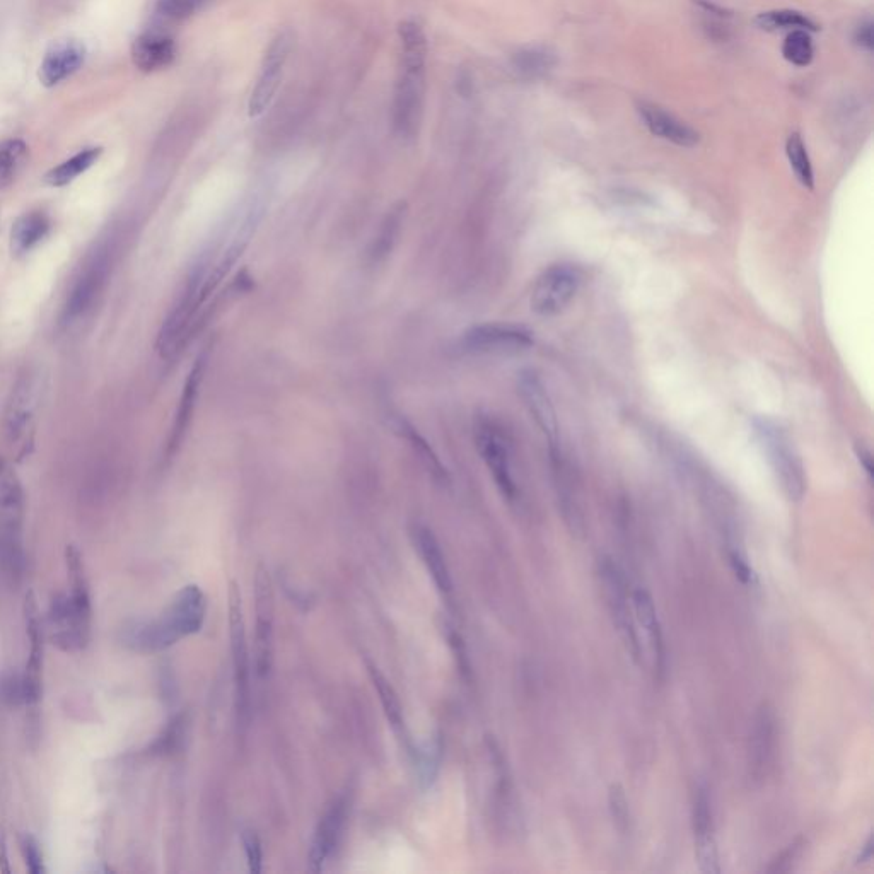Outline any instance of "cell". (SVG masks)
<instances>
[{
  "label": "cell",
  "mask_w": 874,
  "mask_h": 874,
  "mask_svg": "<svg viewBox=\"0 0 874 874\" xmlns=\"http://www.w3.org/2000/svg\"><path fill=\"white\" fill-rule=\"evenodd\" d=\"M786 154L787 161L791 164V169H793V173L798 178L799 183L803 187L813 190V187H815L813 164H811L805 140H803V137L798 132L789 135V139L786 142Z\"/></svg>",
  "instance_id": "31"
},
{
  "label": "cell",
  "mask_w": 874,
  "mask_h": 874,
  "mask_svg": "<svg viewBox=\"0 0 874 874\" xmlns=\"http://www.w3.org/2000/svg\"><path fill=\"white\" fill-rule=\"evenodd\" d=\"M21 847H23L24 861H26L28 871L33 874L43 873L45 871V868H43V854H41L40 844L36 842L35 837L24 835Z\"/></svg>",
  "instance_id": "40"
},
{
  "label": "cell",
  "mask_w": 874,
  "mask_h": 874,
  "mask_svg": "<svg viewBox=\"0 0 874 874\" xmlns=\"http://www.w3.org/2000/svg\"><path fill=\"white\" fill-rule=\"evenodd\" d=\"M207 613L204 591L188 584L176 593L158 620L137 622L125 630V642L139 653H159L202 629Z\"/></svg>",
  "instance_id": "1"
},
{
  "label": "cell",
  "mask_w": 874,
  "mask_h": 874,
  "mask_svg": "<svg viewBox=\"0 0 874 874\" xmlns=\"http://www.w3.org/2000/svg\"><path fill=\"white\" fill-rule=\"evenodd\" d=\"M729 562H731V567H733V571H735L736 577L740 579L741 583H752V569H750L745 557L738 550H731L729 552Z\"/></svg>",
  "instance_id": "41"
},
{
  "label": "cell",
  "mask_w": 874,
  "mask_h": 874,
  "mask_svg": "<svg viewBox=\"0 0 874 874\" xmlns=\"http://www.w3.org/2000/svg\"><path fill=\"white\" fill-rule=\"evenodd\" d=\"M255 647L253 665L258 678L269 676L274 663V589L269 571L260 566L255 574Z\"/></svg>",
  "instance_id": "9"
},
{
  "label": "cell",
  "mask_w": 874,
  "mask_h": 874,
  "mask_svg": "<svg viewBox=\"0 0 874 874\" xmlns=\"http://www.w3.org/2000/svg\"><path fill=\"white\" fill-rule=\"evenodd\" d=\"M535 344L533 333L511 323H485L472 327L461 337V347L468 352L509 354L530 349Z\"/></svg>",
  "instance_id": "13"
},
{
  "label": "cell",
  "mask_w": 874,
  "mask_h": 874,
  "mask_svg": "<svg viewBox=\"0 0 874 874\" xmlns=\"http://www.w3.org/2000/svg\"><path fill=\"white\" fill-rule=\"evenodd\" d=\"M241 840H243L246 861H248V868H250L251 873H262V842H260V839H258V835L255 834V832H251V830H246V832H243V837H241Z\"/></svg>",
  "instance_id": "37"
},
{
  "label": "cell",
  "mask_w": 874,
  "mask_h": 874,
  "mask_svg": "<svg viewBox=\"0 0 874 874\" xmlns=\"http://www.w3.org/2000/svg\"><path fill=\"white\" fill-rule=\"evenodd\" d=\"M856 453L857 458L861 461V465H863L864 470L868 473V477H873V455H871V451L868 448H864V446H857Z\"/></svg>",
  "instance_id": "43"
},
{
  "label": "cell",
  "mask_w": 874,
  "mask_h": 874,
  "mask_svg": "<svg viewBox=\"0 0 874 874\" xmlns=\"http://www.w3.org/2000/svg\"><path fill=\"white\" fill-rule=\"evenodd\" d=\"M598 574H600L606 605L610 610V617H612L618 636L624 642L630 658L639 663L642 656L641 639L637 634L632 596H629V583L625 579L624 571L620 569L615 560L603 557L598 564Z\"/></svg>",
  "instance_id": "4"
},
{
  "label": "cell",
  "mask_w": 874,
  "mask_h": 874,
  "mask_svg": "<svg viewBox=\"0 0 874 874\" xmlns=\"http://www.w3.org/2000/svg\"><path fill=\"white\" fill-rule=\"evenodd\" d=\"M38 385L30 371L21 374L12 388L6 408V436L11 448L24 456L35 439Z\"/></svg>",
  "instance_id": "6"
},
{
  "label": "cell",
  "mask_w": 874,
  "mask_h": 874,
  "mask_svg": "<svg viewBox=\"0 0 874 874\" xmlns=\"http://www.w3.org/2000/svg\"><path fill=\"white\" fill-rule=\"evenodd\" d=\"M692 822H694L695 859L700 871L706 874L721 873L711 796L706 787H699V791L695 794Z\"/></svg>",
  "instance_id": "15"
},
{
  "label": "cell",
  "mask_w": 874,
  "mask_h": 874,
  "mask_svg": "<svg viewBox=\"0 0 874 874\" xmlns=\"http://www.w3.org/2000/svg\"><path fill=\"white\" fill-rule=\"evenodd\" d=\"M414 540L420 557L424 560L427 571H429L432 581L436 584V588L441 591V595H451V591H453L451 574H449L446 557H444L443 550H441V545L437 542L436 535L427 526L415 525Z\"/></svg>",
  "instance_id": "24"
},
{
  "label": "cell",
  "mask_w": 874,
  "mask_h": 874,
  "mask_svg": "<svg viewBox=\"0 0 874 874\" xmlns=\"http://www.w3.org/2000/svg\"><path fill=\"white\" fill-rule=\"evenodd\" d=\"M24 615H26V629H28V637H30V658H28L26 670L21 678V690H23L24 706L28 707V711L33 714V717H36L41 699L43 625H41L40 610H38L33 593L26 595Z\"/></svg>",
  "instance_id": "14"
},
{
  "label": "cell",
  "mask_w": 874,
  "mask_h": 874,
  "mask_svg": "<svg viewBox=\"0 0 874 874\" xmlns=\"http://www.w3.org/2000/svg\"><path fill=\"white\" fill-rule=\"evenodd\" d=\"M518 390L528 412L547 439L552 463H557V461L562 460L559 422H557L554 403L550 400V395L545 390L542 379L535 371H523L519 374Z\"/></svg>",
  "instance_id": "12"
},
{
  "label": "cell",
  "mask_w": 874,
  "mask_h": 874,
  "mask_svg": "<svg viewBox=\"0 0 874 874\" xmlns=\"http://www.w3.org/2000/svg\"><path fill=\"white\" fill-rule=\"evenodd\" d=\"M854 41H856L857 47L863 48L866 52H871V50H873L874 35L873 21H871V19H868V21H864V23L857 26L856 33H854Z\"/></svg>",
  "instance_id": "42"
},
{
  "label": "cell",
  "mask_w": 874,
  "mask_h": 874,
  "mask_svg": "<svg viewBox=\"0 0 874 874\" xmlns=\"http://www.w3.org/2000/svg\"><path fill=\"white\" fill-rule=\"evenodd\" d=\"M393 427H395V431H397L400 436L407 439L408 444H410L412 449H414L415 455L419 456L420 461L426 465L427 470H429V473L434 477V480L439 482V484H448V472H446L443 463L439 461L436 453H434V449L429 446V443L424 439V436H422V434H420V432L417 431V429H415L407 419H403L400 415H397L395 420H393Z\"/></svg>",
  "instance_id": "26"
},
{
  "label": "cell",
  "mask_w": 874,
  "mask_h": 874,
  "mask_svg": "<svg viewBox=\"0 0 874 874\" xmlns=\"http://www.w3.org/2000/svg\"><path fill=\"white\" fill-rule=\"evenodd\" d=\"M758 28L764 31H779V30H805L808 33L818 31V24L813 19L808 18L806 14L793 9H779V11L762 12L755 19Z\"/></svg>",
  "instance_id": "30"
},
{
  "label": "cell",
  "mask_w": 874,
  "mask_h": 874,
  "mask_svg": "<svg viewBox=\"0 0 874 874\" xmlns=\"http://www.w3.org/2000/svg\"><path fill=\"white\" fill-rule=\"evenodd\" d=\"M753 429L787 499L801 501L806 494V472L791 437L777 422L764 417L753 420Z\"/></svg>",
  "instance_id": "2"
},
{
  "label": "cell",
  "mask_w": 874,
  "mask_h": 874,
  "mask_svg": "<svg viewBox=\"0 0 874 874\" xmlns=\"http://www.w3.org/2000/svg\"><path fill=\"white\" fill-rule=\"evenodd\" d=\"M426 96V65L398 64L393 100V127L403 139L419 132Z\"/></svg>",
  "instance_id": "7"
},
{
  "label": "cell",
  "mask_w": 874,
  "mask_h": 874,
  "mask_svg": "<svg viewBox=\"0 0 874 874\" xmlns=\"http://www.w3.org/2000/svg\"><path fill=\"white\" fill-rule=\"evenodd\" d=\"M30 149L19 139L0 142V190L11 187L28 163Z\"/></svg>",
  "instance_id": "29"
},
{
  "label": "cell",
  "mask_w": 874,
  "mask_h": 874,
  "mask_svg": "<svg viewBox=\"0 0 874 874\" xmlns=\"http://www.w3.org/2000/svg\"><path fill=\"white\" fill-rule=\"evenodd\" d=\"M782 55L789 64L796 65V67L810 65L815 57V47H813L810 33L805 30L791 31L782 43Z\"/></svg>",
  "instance_id": "33"
},
{
  "label": "cell",
  "mask_w": 874,
  "mask_h": 874,
  "mask_svg": "<svg viewBox=\"0 0 874 874\" xmlns=\"http://www.w3.org/2000/svg\"><path fill=\"white\" fill-rule=\"evenodd\" d=\"M345 816H347V799L338 798L316 827L311 849H309V871L320 873L327 863L328 857L337 845L338 837L342 834Z\"/></svg>",
  "instance_id": "19"
},
{
  "label": "cell",
  "mask_w": 874,
  "mask_h": 874,
  "mask_svg": "<svg viewBox=\"0 0 874 874\" xmlns=\"http://www.w3.org/2000/svg\"><path fill=\"white\" fill-rule=\"evenodd\" d=\"M175 59V40L164 33L149 31L137 36L132 43V62L142 72L166 69L175 62Z\"/></svg>",
  "instance_id": "21"
},
{
  "label": "cell",
  "mask_w": 874,
  "mask_h": 874,
  "mask_svg": "<svg viewBox=\"0 0 874 874\" xmlns=\"http://www.w3.org/2000/svg\"><path fill=\"white\" fill-rule=\"evenodd\" d=\"M608 805L612 811L613 823L620 834H627L630 825L629 801L625 798L624 789L613 784L608 793Z\"/></svg>",
  "instance_id": "36"
},
{
  "label": "cell",
  "mask_w": 874,
  "mask_h": 874,
  "mask_svg": "<svg viewBox=\"0 0 874 874\" xmlns=\"http://www.w3.org/2000/svg\"><path fill=\"white\" fill-rule=\"evenodd\" d=\"M292 36L289 31H282L270 41L269 48L263 55L260 72H258L255 86L251 89L250 101H248V115L250 118L262 117L274 103L280 82L284 77L287 59L291 53Z\"/></svg>",
  "instance_id": "8"
},
{
  "label": "cell",
  "mask_w": 874,
  "mask_h": 874,
  "mask_svg": "<svg viewBox=\"0 0 874 874\" xmlns=\"http://www.w3.org/2000/svg\"><path fill=\"white\" fill-rule=\"evenodd\" d=\"M229 637L233 653L234 697L238 726L246 728L250 721L251 665L250 651L246 642L245 617L238 584H229Z\"/></svg>",
  "instance_id": "5"
},
{
  "label": "cell",
  "mask_w": 874,
  "mask_h": 874,
  "mask_svg": "<svg viewBox=\"0 0 874 874\" xmlns=\"http://www.w3.org/2000/svg\"><path fill=\"white\" fill-rule=\"evenodd\" d=\"M632 608L636 624L641 625L646 634L647 646L651 649L654 659V668L659 673L665 671V639L659 622L658 612L654 606L653 596L646 589H636L632 593Z\"/></svg>",
  "instance_id": "22"
},
{
  "label": "cell",
  "mask_w": 874,
  "mask_h": 874,
  "mask_svg": "<svg viewBox=\"0 0 874 874\" xmlns=\"http://www.w3.org/2000/svg\"><path fill=\"white\" fill-rule=\"evenodd\" d=\"M48 637L64 653H79L91 637V596L70 593L55 596L48 610Z\"/></svg>",
  "instance_id": "3"
},
{
  "label": "cell",
  "mask_w": 874,
  "mask_h": 874,
  "mask_svg": "<svg viewBox=\"0 0 874 874\" xmlns=\"http://www.w3.org/2000/svg\"><path fill=\"white\" fill-rule=\"evenodd\" d=\"M86 55L88 50L82 41L74 38L55 41L41 60L38 70L41 84L45 88H55L60 82L67 81L84 65Z\"/></svg>",
  "instance_id": "16"
},
{
  "label": "cell",
  "mask_w": 874,
  "mask_h": 874,
  "mask_svg": "<svg viewBox=\"0 0 874 874\" xmlns=\"http://www.w3.org/2000/svg\"><path fill=\"white\" fill-rule=\"evenodd\" d=\"M23 507V489L16 473L6 460L0 458V509L16 514Z\"/></svg>",
  "instance_id": "34"
},
{
  "label": "cell",
  "mask_w": 874,
  "mask_h": 874,
  "mask_svg": "<svg viewBox=\"0 0 874 874\" xmlns=\"http://www.w3.org/2000/svg\"><path fill=\"white\" fill-rule=\"evenodd\" d=\"M475 443L490 475L507 501H516L518 487L511 468V449L504 432L489 419H480L475 424Z\"/></svg>",
  "instance_id": "10"
},
{
  "label": "cell",
  "mask_w": 874,
  "mask_h": 874,
  "mask_svg": "<svg viewBox=\"0 0 874 874\" xmlns=\"http://www.w3.org/2000/svg\"><path fill=\"white\" fill-rule=\"evenodd\" d=\"M775 716L767 704L760 707L753 721L750 746H748V770L753 782H764L769 775L775 755Z\"/></svg>",
  "instance_id": "17"
},
{
  "label": "cell",
  "mask_w": 874,
  "mask_h": 874,
  "mask_svg": "<svg viewBox=\"0 0 874 874\" xmlns=\"http://www.w3.org/2000/svg\"><path fill=\"white\" fill-rule=\"evenodd\" d=\"M516 65L521 72L537 74V72H543L550 67V55L547 52H538V50H526V52L518 53Z\"/></svg>",
  "instance_id": "38"
},
{
  "label": "cell",
  "mask_w": 874,
  "mask_h": 874,
  "mask_svg": "<svg viewBox=\"0 0 874 874\" xmlns=\"http://www.w3.org/2000/svg\"><path fill=\"white\" fill-rule=\"evenodd\" d=\"M50 231V219L43 212H28L14 222L11 229L12 255H24L38 245Z\"/></svg>",
  "instance_id": "25"
},
{
  "label": "cell",
  "mask_w": 874,
  "mask_h": 874,
  "mask_svg": "<svg viewBox=\"0 0 874 874\" xmlns=\"http://www.w3.org/2000/svg\"><path fill=\"white\" fill-rule=\"evenodd\" d=\"M441 757H443V741L439 736L431 738L415 750V765L422 787L432 786V782L436 781L437 772L441 767Z\"/></svg>",
  "instance_id": "32"
},
{
  "label": "cell",
  "mask_w": 874,
  "mask_h": 874,
  "mask_svg": "<svg viewBox=\"0 0 874 874\" xmlns=\"http://www.w3.org/2000/svg\"><path fill=\"white\" fill-rule=\"evenodd\" d=\"M106 270H108V258L106 253H100L93 262L89 263L88 269L84 270L81 279L77 280L76 286L70 292L69 301L65 306L67 320L81 315L89 308V304L93 303L105 282Z\"/></svg>",
  "instance_id": "23"
},
{
  "label": "cell",
  "mask_w": 874,
  "mask_h": 874,
  "mask_svg": "<svg viewBox=\"0 0 874 874\" xmlns=\"http://www.w3.org/2000/svg\"><path fill=\"white\" fill-rule=\"evenodd\" d=\"M366 665H368L369 676L373 680L374 688L378 692L381 706L385 709L386 719L390 721L391 728L397 731V735H405V719H403L402 704L398 700L395 688L388 682V678L378 670V666H374L371 661H366Z\"/></svg>",
  "instance_id": "28"
},
{
  "label": "cell",
  "mask_w": 874,
  "mask_h": 874,
  "mask_svg": "<svg viewBox=\"0 0 874 874\" xmlns=\"http://www.w3.org/2000/svg\"><path fill=\"white\" fill-rule=\"evenodd\" d=\"M637 113L647 130L659 139L668 140L671 144L680 147H695L699 144V134L665 108L649 101H639Z\"/></svg>",
  "instance_id": "18"
},
{
  "label": "cell",
  "mask_w": 874,
  "mask_h": 874,
  "mask_svg": "<svg viewBox=\"0 0 874 874\" xmlns=\"http://www.w3.org/2000/svg\"><path fill=\"white\" fill-rule=\"evenodd\" d=\"M101 152H103L101 147H89V149L77 152L76 156H72V158L67 159L64 163L59 164V166L50 169L47 176H45V181H47L50 187H65V185H69L76 178L84 175L100 159Z\"/></svg>",
  "instance_id": "27"
},
{
  "label": "cell",
  "mask_w": 874,
  "mask_h": 874,
  "mask_svg": "<svg viewBox=\"0 0 874 874\" xmlns=\"http://www.w3.org/2000/svg\"><path fill=\"white\" fill-rule=\"evenodd\" d=\"M205 366H207V350H204L197 357V361L193 364L192 371H190L187 381H185V386H183L180 405H178V410H176L175 424H173V429H171V434H169L168 446H166V456L168 458L175 456L176 451L180 449L183 437L187 434L188 426L192 422L193 410H195L200 385H202V379H204Z\"/></svg>",
  "instance_id": "20"
},
{
  "label": "cell",
  "mask_w": 874,
  "mask_h": 874,
  "mask_svg": "<svg viewBox=\"0 0 874 874\" xmlns=\"http://www.w3.org/2000/svg\"><path fill=\"white\" fill-rule=\"evenodd\" d=\"M207 0H158L156 11L168 21H183L200 11Z\"/></svg>",
  "instance_id": "35"
},
{
  "label": "cell",
  "mask_w": 874,
  "mask_h": 874,
  "mask_svg": "<svg viewBox=\"0 0 874 874\" xmlns=\"http://www.w3.org/2000/svg\"><path fill=\"white\" fill-rule=\"evenodd\" d=\"M803 847H805V840L803 839L794 840L793 844L787 845V849H784L770 863L767 873H787V871H791L794 861L798 859L799 852L803 851Z\"/></svg>",
  "instance_id": "39"
},
{
  "label": "cell",
  "mask_w": 874,
  "mask_h": 874,
  "mask_svg": "<svg viewBox=\"0 0 874 874\" xmlns=\"http://www.w3.org/2000/svg\"><path fill=\"white\" fill-rule=\"evenodd\" d=\"M0 871L7 874L11 873L9 857H7L6 835H4L2 828H0Z\"/></svg>",
  "instance_id": "44"
},
{
  "label": "cell",
  "mask_w": 874,
  "mask_h": 874,
  "mask_svg": "<svg viewBox=\"0 0 874 874\" xmlns=\"http://www.w3.org/2000/svg\"><path fill=\"white\" fill-rule=\"evenodd\" d=\"M581 287V272L572 265H555L538 277L531 294V309L538 316L562 313L576 298Z\"/></svg>",
  "instance_id": "11"
}]
</instances>
